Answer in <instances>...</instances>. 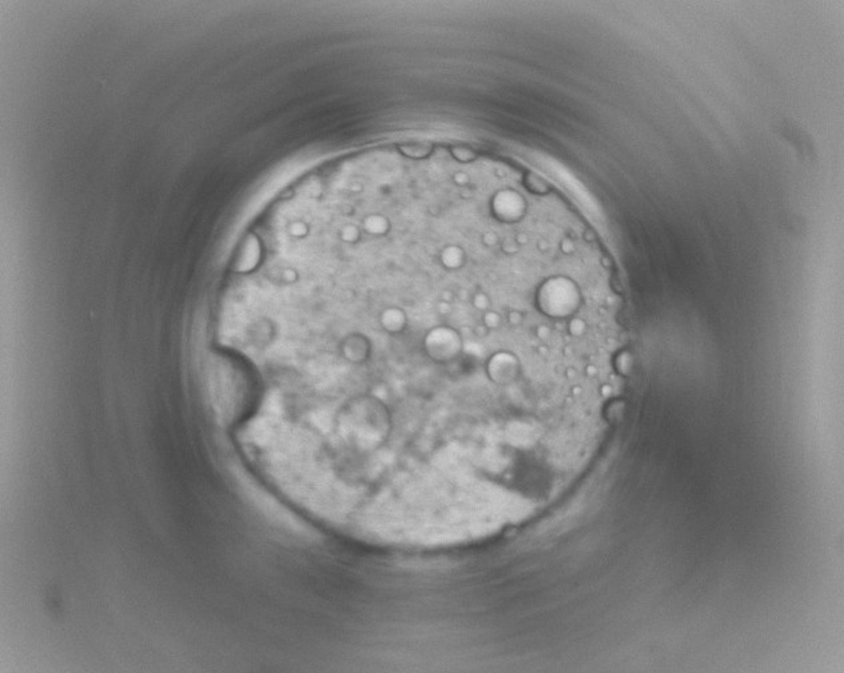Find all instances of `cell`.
Here are the masks:
<instances>
[{
    "instance_id": "6da1fadb",
    "label": "cell",
    "mask_w": 844,
    "mask_h": 673,
    "mask_svg": "<svg viewBox=\"0 0 844 673\" xmlns=\"http://www.w3.org/2000/svg\"><path fill=\"white\" fill-rule=\"evenodd\" d=\"M464 348L461 334L451 326L439 325L430 329L423 338V349L430 360L446 364L456 360Z\"/></svg>"
},
{
    "instance_id": "7a4b0ae2",
    "label": "cell",
    "mask_w": 844,
    "mask_h": 673,
    "mask_svg": "<svg viewBox=\"0 0 844 673\" xmlns=\"http://www.w3.org/2000/svg\"><path fill=\"white\" fill-rule=\"evenodd\" d=\"M521 373V361L512 351H495L486 362V374L489 380L498 386H508L514 383L520 378Z\"/></svg>"
},
{
    "instance_id": "3957f363",
    "label": "cell",
    "mask_w": 844,
    "mask_h": 673,
    "mask_svg": "<svg viewBox=\"0 0 844 673\" xmlns=\"http://www.w3.org/2000/svg\"><path fill=\"white\" fill-rule=\"evenodd\" d=\"M261 257L262 246L260 238L257 235L248 234L234 262V271L238 274L251 273L261 262Z\"/></svg>"
},
{
    "instance_id": "277c9868",
    "label": "cell",
    "mask_w": 844,
    "mask_h": 673,
    "mask_svg": "<svg viewBox=\"0 0 844 673\" xmlns=\"http://www.w3.org/2000/svg\"><path fill=\"white\" fill-rule=\"evenodd\" d=\"M439 264L451 273L460 271L467 264V253L458 243H449L438 254Z\"/></svg>"
},
{
    "instance_id": "5b68a950",
    "label": "cell",
    "mask_w": 844,
    "mask_h": 673,
    "mask_svg": "<svg viewBox=\"0 0 844 673\" xmlns=\"http://www.w3.org/2000/svg\"><path fill=\"white\" fill-rule=\"evenodd\" d=\"M379 325L389 334H400L408 326V316L400 306H389L379 314Z\"/></svg>"
},
{
    "instance_id": "8992f818",
    "label": "cell",
    "mask_w": 844,
    "mask_h": 673,
    "mask_svg": "<svg viewBox=\"0 0 844 673\" xmlns=\"http://www.w3.org/2000/svg\"><path fill=\"white\" fill-rule=\"evenodd\" d=\"M369 351H370V346H369L367 339L360 334L348 336V339L345 341V343L342 346L344 355L346 357L348 361L353 364L364 362L365 360L369 357Z\"/></svg>"
},
{
    "instance_id": "52a82bcc",
    "label": "cell",
    "mask_w": 844,
    "mask_h": 673,
    "mask_svg": "<svg viewBox=\"0 0 844 673\" xmlns=\"http://www.w3.org/2000/svg\"><path fill=\"white\" fill-rule=\"evenodd\" d=\"M361 230L373 238H382L392 230V220L382 213H372L365 217Z\"/></svg>"
},
{
    "instance_id": "ba28073f",
    "label": "cell",
    "mask_w": 844,
    "mask_h": 673,
    "mask_svg": "<svg viewBox=\"0 0 844 673\" xmlns=\"http://www.w3.org/2000/svg\"><path fill=\"white\" fill-rule=\"evenodd\" d=\"M339 238H341V241H344L348 245H354L361 241L363 230L360 226H357L354 223H346L339 230Z\"/></svg>"
},
{
    "instance_id": "9c48e42d",
    "label": "cell",
    "mask_w": 844,
    "mask_h": 673,
    "mask_svg": "<svg viewBox=\"0 0 844 673\" xmlns=\"http://www.w3.org/2000/svg\"><path fill=\"white\" fill-rule=\"evenodd\" d=\"M472 305L482 314L492 309V298L486 292H477L472 297Z\"/></svg>"
},
{
    "instance_id": "30bf717a",
    "label": "cell",
    "mask_w": 844,
    "mask_h": 673,
    "mask_svg": "<svg viewBox=\"0 0 844 673\" xmlns=\"http://www.w3.org/2000/svg\"><path fill=\"white\" fill-rule=\"evenodd\" d=\"M482 325H485L489 330H495L502 325V317L495 309H491L482 314Z\"/></svg>"
},
{
    "instance_id": "8fae6325",
    "label": "cell",
    "mask_w": 844,
    "mask_h": 673,
    "mask_svg": "<svg viewBox=\"0 0 844 673\" xmlns=\"http://www.w3.org/2000/svg\"><path fill=\"white\" fill-rule=\"evenodd\" d=\"M507 321L509 323V326L513 327H520L525 321L524 313L521 310L517 309H512L508 316H507Z\"/></svg>"
},
{
    "instance_id": "7c38bea8",
    "label": "cell",
    "mask_w": 844,
    "mask_h": 673,
    "mask_svg": "<svg viewBox=\"0 0 844 673\" xmlns=\"http://www.w3.org/2000/svg\"><path fill=\"white\" fill-rule=\"evenodd\" d=\"M436 309L437 311H438L441 316H449V314L451 313V304L446 302V301H441V299H439V301H438V304H437Z\"/></svg>"
}]
</instances>
